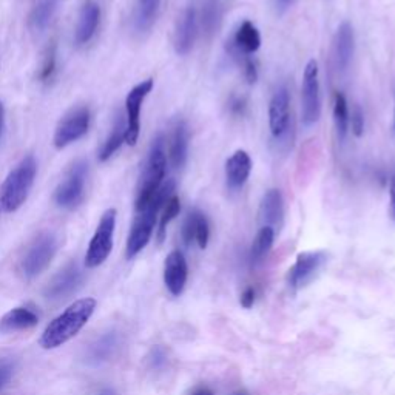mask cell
Returning a JSON list of instances; mask_svg holds the SVG:
<instances>
[{
  "label": "cell",
  "instance_id": "obj_23",
  "mask_svg": "<svg viewBox=\"0 0 395 395\" xmlns=\"http://www.w3.org/2000/svg\"><path fill=\"white\" fill-rule=\"evenodd\" d=\"M59 6V0H41L30 14V27L34 31H42L53 21Z\"/></svg>",
  "mask_w": 395,
  "mask_h": 395
},
{
  "label": "cell",
  "instance_id": "obj_6",
  "mask_svg": "<svg viewBox=\"0 0 395 395\" xmlns=\"http://www.w3.org/2000/svg\"><path fill=\"white\" fill-rule=\"evenodd\" d=\"M56 252L57 239L53 233H42V235H39L28 247L21 264L25 278L31 280V278L41 275L48 267L50 263L53 261Z\"/></svg>",
  "mask_w": 395,
  "mask_h": 395
},
{
  "label": "cell",
  "instance_id": "obj_44",
  "mask_svg": "<svg viewBox=\"0 0 395 395\" xmlns=\"http://www.w3.org/2000/svg\"><path fill=\"white\" fill-rule=\"evenodd\" d=\"M232 395H249V394L245 391H236V392H233Z\"/></svg>",
  "mask_w": 395,
  "mask_h": 395
},
{
  "label": "cell",
  "instance_id": "obj_17",
  "mask_svg": "<svg viewBox=\"0 0 395 395\" xmlns=\"http://www.w3.org/2000/svg\"><path fill=\"white\" fill-rule=\"evenodd\" d=\"M252 172V159L245 150H236L225 163V179L230 190H239L247 183Z\"/></svg>",
  "mask_w": 395,
  "mask_h": 395
},
{
  "label": "cell",
  "instance_id": "obj_26",
  "mask_svg": "<svg viewBox=\"0 0 395 395\" xmlns=\"http://www.w3.org/2000/svg\"><path fill=\"white\" fill-rule=\"evenodd\" d=\"M334 122L340 141H345L349 130V108L345 94L336 92L334 96Z\"/></svg>",
  "mask_w": 395,
  "mask_h": 395
},
{
  "label": "cell",
  "instance_id": "obj_2",
  "mask_svg": "<svg viewBox=\"0 0 395 395\" xmlns=\"http://www.w3.org/2000/svg\"><path fill=\"white\" fill-rule=\"evenodd\" d=\"M173 192H174V183L173 181H168L164 185H161V189L156 192V195L152 198L150 203H148L144 209L138 212V216L134 219L127 241L128 260L138 255L139 252L148 244V241H150L154 224H156L158 213L164 207L165 201L173 195Z\"/></svg>",
  "mask_w": 395,
  "mask_h": 395
},
{
  "label": "cell",
  "instance_id": "obj_24",
  "mask_svg": "<svg viewBox=\"0 0 395 395\" xmlns=\"http://www.w3.org/2000/svg\"><path fill=\"white\" fill-rule=\"evenodd\" d=\"M275 241V230L272 227H267V225H263V227L258 230L256 236L252 243L250 247V261L252 264H258L261 263L272 249Z\"/></svg>",
  "mask_w": 395,
  "mask_h": 395
},
{
  "label": "cell",
  "instance_id": "obj_29",
  "mask_svg": "<svg viewBox=\"0 0 395 395\" xmlns=\"http://www.w3.org/2000/svg\"><path fill=\"white\" fill-rule=\"evenodd\" d=\"M179 212H181V201L173 193V195L165 201V204L163 207V213H161L159 229H158V241L159 243L164 241L165 232H167V225L170 224L173 219L179 215Z\"/></svg>",
  "mask_w": 395,
  "mask_h": 395
},
{
  "label": "cell",
  "instance_id": "obj_42",
  "mask_svg": "<svg viewBox=\"0 0 395 395\" xmlns=\"http://www.w3.org/2000/svg\"><path fill=\"white\" fill-rule=\"evenodd\" d=\"M3 121H5V110H3V103L0 102V133H2V128H3Z\"/></svg>",
  "mask_w": 395,
  "mask_h": 395
},
{
  "label": "cell",
  "instance_id": "obj_34",
  "mask_svg": "<svg viewBox=\"0 0 395 395\" xmlns=\"http://www.w3.org/2000/svg\"><path fill=\"white\" fill-rule=\"evenodd\" d=\"M56 70V51L54 48L48 50L47 56H45V61H43V65L41 70V79L42 81H48L51 76H53Z\"/></svg>",
  "mask_w": 395,
  "mask_h": 395
},
{
  "label": "cell",
  "instance_id": "obj_9",
  "mask_svg": "<svg viewBox=\"0 0 395 395\" xmlns=\"http://www.w3.org/2000/svg\"><path fill=\"white\" fill-rule=\"evenodd\" d=\"M320 70L318 62L310 59L306 63L303 76L301 101H303V124L312 125L320 119L321 114V96H320Z\"/></svg>",
  "mask_w": 395,
  "mask_h": 395
},
{
  "label": "cell",
  "instance_id": "obj_11",
  "mask_svg": "<svg viewBox=\"0 0 395 395\" xmlns=\"http://www.w3.org/2000/svg\"><path fill=\"white\" fill-rule=\"evenodd\" d=\"M327 261V254L323 250L301 252L298 254L292 267L287 272V284L290 289L298 290L314 280L315 275Z\"/></svg>",
  "mask_w": 395,
  "mask_h": 395
},
{
  "label": "cell",
  "instance_id": "obj_4",
  "mask_svg": "<svg viewBox=\"0 0 395 395\" xmlns=\"http://www.w3.org/2000/svg\"><path fill=\"white\" fill-rule=\"evenodd\" d=\"M167 170V158L164 152L163 138H156L148 153L147 164L142 172V176L138 185V195H136V212L144 209L150 203L152 198L163 185V181Z\"/></svg>",
  "mask_w": 395,
  "mask_h": 395
},
{
  "label": "cell",
  "instance_id": "obj_10",
  "mask_svg": "<svg viewBox=\"0 0 395 395\" xmlns=\"http://www.w3.org/2000/svg\"><path fill=\"white\" fill-rule=\"evenodd\" d=\"M92 122V113L88 107H76L63 116L54 132L56 148H63L73 142L79 141L83 134H87Z\"/></svg>",
  "mask_w": 395,
  "mask_h": 395
},
{
  "label": "cell",
  "instance_id": "obj_16",
  "mask_svg": "<svg viewBox=\"0 0 395 395\" xmlns=\"http://www.w3.org/2000/svg\"><path fill=\"white\" fill-rule=\"evenodd\" d=\"M101 19V8L94 0H83L79 11V21L76 27V43L83 45L92 41L98 30Z\"/></svg>",
  "mask_w": 395,
  "mask_h": 395
},
{
  "label": "cell",
  "instance_id": "obj_32",
  "mask_svg": "<svg viewBox=\"0 0 395 395\" xmlns=\"http://www.w3.org/2000/svg\"><path fill=\"white\" fill-rule=\"evenodd\" d=\"M196 213L198 210H193L189 213V216L185 218L183 225V239L187 245H190L195 241V227H196Z\"/></svg>",
  "mask_w": 395,
  "mask_h": 395
},
{
  "label": "cell",
  "instance_id": "obj_19",
  "mask_svg": "<svg viewBox=\"0 0 395 395\" xmlns=\"http://www.w3.org/2000/svg\"><path fill=\"white\" fill-rule=\"evenodd\" d=\"M355 48V39L352 25L349 22H343L335 33L334 39V53L336 67L340 70H346L352 61Z\"/></svg>",
  "mask_w": 395,
  "mask_h": 395
},
{
  "label": "cell",
  "instance_id": "obj_27",
  "mask_svg": "<svg viewBox=\"0 0 395 395\" xmlns=\"http://www.w3.org/2000/svg\"><path fill=\"white\" fill-rule=\"evenodd\" d=\"M161 0H141V6L138 10V16H136L134 27L141 33H145L152 28V25L156 21L158 10H159Z\"/></svg>",
  "mask_w": 395,
  "mask_h": 395
},
{
  "label": "cell",
  "instance_id": "obj_12",
  "mask_svg": "<svg viewBox=\"0 0 395 395\" xmlns=\"http://www.w3.org/2000/svg\"><path fill=\"white\" fill-rule=\"evenodd\" d=\"M153 90V79L142 81L138 85L132 88L125 99L127 110V124H125V142L130 147L136 145L141 132V110L142 103Z\"/></svg>",
  "mask_w": 395,
  "mask_h": 395
},
{
  "label": "cell",
  "instance_id": "obj_33",
  "mask_svg": "<svg viewBox=\"0 0 395 395\" xmlns=\"http://www.w3.org/2000/svg\"><path fill=\"white\" fill-rule=\"evenodd\" d=\"M349 122L352 124V133L357 136V138H361L363 132H365V114H363L358 105L354 107L352 116H349Z\"/></svg>",
  "mask_w": 395,
  "mask_h": 395
},
{
  "label": "cell",
  "instance_id": "obj_1",
  "mask_svg": "<svg viewBox=\"0 0 395 395\" xmlns=\"http://www.w3.org/2000/svg\"><path fill=\"white\" fill-rule=\"evenodd\" d=\"M96 306H98V301L90 296L70 304L59 316H56L45 327L41 340H39V346L45 351H51V349L61 347L71 338H74L92 318Z\"/></svg>",
  "mask_w": 395,
  "mask_h": 395
},
{
  "label": "cell",
  "instance_id": "obj_43",
  "mask_svg": "<svg viewBox=\"0 0 395 395\" xmlns=\"http://www.w3.org/2000/svg\"><path fill=\"white\" fill-rule=\"evenodd\" d=\"M98 395H118V394H116L113 389H103Z\"/></svg>",
  "mask_w": 395,
  "mask_h": 395
},
{
  "label": "cell",
  "instance_id": "obj_14",
  "mask_svg": "<svg viewBox=\"0 0 395 395\" xmlns=\"http://www.w3.org/2000/svg\"><path fill=\"white\" fill-rule=\"evenodd\" d=\"M82 283V270L76 263L67 265L65 269L61 270L50 284L45 289V296L48 300H61L65 298L70 294H73L74 290L81 286Z\"/></svg>",
  "mask_w": 395,
  "mask_h": 395
},
{
  "label": "cell",
  "instance_id": "obj_7",
  "mask_svg": "<svg viewBox=\"0 0 395 395\" xmlns=\"http://www.w3.org/2000/svg\"><path fill=\"white\" fill-rule=\"evenodd\" d=\"M290 98L287 88H280L278 92L272 96L269 102V127L272 136H274L276 144L283 145L287 144L294 138V128L292 122H290ZM292 144V142H290Z\"/></svg>",
  "mask_w": 395,
  "mask_h": 395
},
{
  "label": "cell",
  "instance_id": "obj_25",
  "mask_svg": "<svg viewBox=\"0 0 395 395\" xmlns=\"http://www.w3.org/2000/svg\"><path fill=\"white\" fill-rule=\"evenodd\" d=\"M124 142H125V125H124V121L118 118L114 122L112 134L108 136L107 141L103 142V145L101 148L99 159L102 161V163H105V161L112 158L113 154L119 150Z\"/></svg>",
  "mask_w": 395,
  "mask_h": 395
},
{
  "label": "cell",
  "instance_id": "obj_37",
  "mask_svg": "<svg viewBox=\"0 0 395 395\" xmlns=\"http://www.w3.org/2000/svg\"><path fill=\"white\" fill-rule=\"evenodd\" d=\"M244 74H245V79H247L249 83H255L258 79V70L255 62L249 59V57H244Z\"/></svg>",
  "mask_w": 395,
  "mask_h": 395
},
{
  "label": "cell",
  "instance_id": "obj_38",
  "mask_svg": "<svg viewBox=\"0 0 395 395\" xmlns=\"http://www.w3.org/2000/svg\"><path fill=\"white\" fill-rule=\"evenodd\" d=\"M239 303L244 309H250L254 306L255 303V289L254 287H245L244 292L241 294V298H239Z\"/></svg>",
  "mask_w": 395,
  "mask_h": 395
},
{
  "label": "cell",
  "instance_id": "obj_39",
  "mask_svg": "<svg viewBox=\"0 0 395 395\" xmlns=\"http://www.w3.org/2000/svg\"><path fill=\"white\" fill-rule=\"evenodd\" d=\"M189 395H215V392H213L209 386L199 385V386L193 387V389L189 392Z\"/></svg>",
  "mask_w": 395,
  "mask_h": 395
},
{
  "label": "cell",
  "instance_id": "obj_18",
  "mask_svg": "<svg viewBox=\"0 0 395 395\" xmlns=\"http://www.w3.org/2000/svg\"><path fill=\"white\" fill-rule=\"evenodd\" d=\"M284 219V203L281 192L272 189L265 192L260 204V221L263 225L276 229L283 224Z\"/></svg>",
  "mask_w": 395,
  "mask_h": 395
},
{
  "label": "cell",
  "instance_id": "obj_36",
  "mask_svg": "<svg viewBox=\"0 0 395 395\" xmlns=\"http://www.w3.org/2000/svg\"><path fill=\"white\" fill-rule=\"evenodd\" d=\"M148 361H150V365L154 369H161L164 365H165V361H167V354L163 347H153L152 349V352H150V357H148Z\"/></svg>",
  "mask_w": 395,
  "mask_h": 395
},
{
  "label": "cell",
  "instance_id": "obj_15",
  "mask_svg": "<svg viewBox=\"0 0 395 395\" xmlns=\"http://www.w3.org/2000/svg\"><path fill=\"white\" fill-rule=\"evenodd\" d=\"M196 10L190 6L184 11L176 25V31H174V50L178 54H187L190 53L196 39Z\"/></svg>",
  "mask_w": 395,
  "mask_h": 395
},
{
  "label": "cell",
  "instance_id": "obj_8",
  "mask_svg": "<svg viewBox=\"0 0 395 395\" xmlns=\"http://www.w3.org/2000/svg\"><path fill=\"white\" fill-rule=\"evenodd\" d=\"M88 165L85 161H76L71 165L62 183L57 185L54 192L56 204L62 209H74L81 204L83 198V189H85Z\"/></svg>",
  "mask_w": 395,
  "mask_h": 395
},
{
  "label": "cell",
  "instance_id": "obj_41",
  "mask_svg": "<svg viewBox=\"0 0 395 395\" xmlns=\"http://www.w3.org/2000/svg\"><path fill=\"white\" fill-rule=\"evenodd\" d=\"M292 2H294V0H275V5H276L278 12H284V11H286Z\"/></svg>",
  "mask_w": 395,
  "mask_h": 395
},
{
  "label": "cell",
  "instance_id": "obj_3",
  "mask_svg": "<svg viewBox=\"0 0 395 395\" xmlns=\"http://www.w3.org/2000/svg\"><path fill=\"white\" fill-rule=\"evenodd\" d=\"M37 172V164L34 156H25L19 163L0 187V207L5 212H16L21 209L27 201L31 189H33L34 178Z\"/></svg>",
  "mask_w": 395,
  "mask_h": 395
},
{
  "label": "cell",
  "instance_id": "obj_21",
  "mask_svg": "<svg viewBox=\"0 0 395 395\" xmlns=\"http://www.w3.org/2000/svg\"><path fill=\"white\" fill-rule=\"evenodd\" d=\"M39 316L31 309L16 307L6 312L0 318V332L10 334L17 332V330H27L37 326Z\"/></svg>",
  "mask_w": 395,
  "mask_h": 395
},
{
  "label": "cell",
  "instance_id": "obj_45",
  "mask_svg": "<svg viewBox=\"0 0 395 395\" xmlns=\"http://www.w3.org/2000/svg\"><path fill=\"white\" fill-rule=\"evenodd\" d=\"M394 125H395V121H394Z\"/></svg>",
  "mask_w": 395,
  "mask_h": 395
},
{
  "label": "cell",
  "instance_id": "obj_13",
  "mask_svg": "<svg viewBox=\"0 0 395 395\" xmlns=\"http://www.w3.org/2000/svg\"><path fill=\"white\" fill-rule=\"evenodd\" d=\"M189 276V265L181 250H173L165 258L164 264V283L173 296H179L185 287Z\"/></svg>",
  "mask_w": 395,
  "mask_h": 395
},
{
  "label": "cell",
  "instance_id": "obj_40",
  "mask_svg": "<svg viewBox=\"0 0 395 395\" xmlns=\"http://www.w3.org/2000/svg\"><path fill=\"white\" fill-rule=\"evenodd\" d=\"M391 215L395 219V172L392 174V179H391Z\"/></svg>",
  "mask_w": 395,
  "mask_h": 395
},
{
  "label": "cell",
  "instance_id": "obj_5",
  "mask_svg": "<svg viewBox=\"0 0 395 395\" xmlns=\"http://www.w3.org/2000/svg\"><path fill=\"white\" fill-rule=\"evenodd\" d=\"M116 216L118 212L114 209H108L103 213L98 229L90 241L87 255H85V265L88 269H94L107 260L113 250V236L116 229Z\"/></svg>",
  "mask_w": 395,
  "mask_h": 395
},
{
  "label": "cell",
  "instance_id": "obj_35",
  "mask_svg": "<svg viewBox=\"0 0 395 395\" xmlns=\"http://www.w3.org/2000/svg\"><path fill=\"white\" fill-rule=\"evenodd\" d=\"M12 374H14V361L10 358L0 360V391H2L6 383L11 380Z\"/></svg>",
  "mask_w": 395,
  "mask_h": 395
},
{
  "label": "cell",
  "instance_id": "obj_28",
  "mask_svg": "<svg viewBox=\"0 0 395 395\" xmlns=\"http://www.w3.org/2000/svg\"><path fill=\"white\" fill-rule=\"evenodd\" d=\"M116 346H118V336H116V334L110 332L107 335H103L94 343L92 349H90V358L94 363L108 360L110 355H113Z\"/></svg>",
  "mask_w": 395,
  "mask_h": 395
},
{
  "label": "cell",
  "instance_id": "obj_22",
  "mask_svg": "<svg viewBox=\"0 0 395 395\" xmlns=\"http://www.w3.org/2000/svg\"><path fill=\"white\" fill-rule=\"evenodd\" d=\"M187 150H189V133H187L184 122H178L170 142V161L174 168L184 167L187 161Z\"/></svg>",
  "mask_w": 395,
  "mask_h": 395
},
{
  "label": "cell",
  "instance_id": "obj_31",
  "mask_svg": "<svg viewBox=\"0 0 395 395\" xmlns=\"http://www.w3.org/2000/svg\"><path fill=\"white\" fill-rule=\"evenodd\" d=\"M218 17H219V0H209L207 6H204V16H203V23L209 33H212V30L216 27Z\"/></svg>",
  "mask_w": 395,
  "mask_h": 395
},
{
  "label": "cell",
  "instance_id": "obj_30",
  "mask_svg": "<svg viewBox=\"0 0 395 395\" xmlns=\"http://www.w3.org/2000/svg\"><path fill=\"white\" fill-rule=\"evenodd\" d=\"M209 238H210V227H209V221H207L205 215H203L198 210L196 213V227H195V241L199 245V249H205L207 244H209Z\"/></svg>",
  "mask_w": 395,
  "mask_h": 395
},
{
  "label": "cell",
  "instance_id": "obj_20",
  "mask_svg": "<svg viewBox=\"0 0 395 395\" xmlns=\"http://www.w3.org/2000/svg\"><path fill=\"white\" fill-rule=\"evenodd\" d=\"M261 47V36L260 31L250 21H244L239 25L235 36L232 41V50L238 51L239 54H252L256 53Z\"/></svg>",
  "mask_w": 395,
  "mask_h": 395
}]
</instances>
